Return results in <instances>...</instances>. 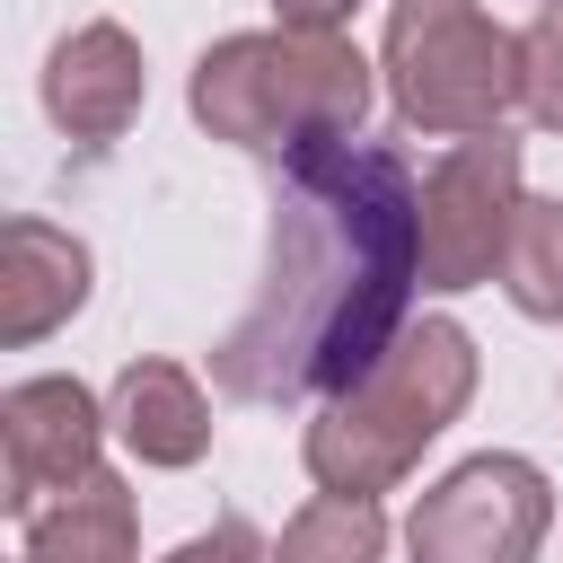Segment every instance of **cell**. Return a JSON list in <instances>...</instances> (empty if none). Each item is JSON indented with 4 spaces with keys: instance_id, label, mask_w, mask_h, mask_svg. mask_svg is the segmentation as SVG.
<instances>
[{
    "instance_id": "5",
    "label": "cell",
    "mask_w": 563,
    "mask_h": 563,
    "mask_svg": "<svg viewBox=\"0 0 563 563\" xmlns=\"http://www.w3.org/2000/svg\"><path fill=\"white\" fill-rule=\"evenodd\" d=\"M554 528V484L537 457L519 449H484L466 466H449L413 519H405V554L413 563H537Z\"/></svg>"
},
{
    "instance_id": "2",
    "label": "cell",
    "mask_w": 563,
    "mask_h": 563,
    "mask_svg": "<svg viewBox=\"0 0 563 563\" xmlns=\"http://www.w3.org/2000/svg\"><path fill=\"white\" fill-rule=\"evenodd\" d=\"M185 106L211 141L255 150V158H290V150H317V141H361L369 62H361L352 35L255 26V35H220L194 62Z\"/></svg>"
},
{
    "instance_id": "3",
    "label": "cell",
    "mask_w": 563,
    "mask_h": 563,
    "mask_svg": "<svg viewBox=\"0 0 563 563\" xmlns=\"http://www.w3.org/2000/svg\"><path fill=\"white\" fill-rule=\"evenodd\" d=\"M466 396H475V334L457 317H413L369 378H352L343 396L317 405L299 457H308L317 493L378 501L387 484H405L422 466V449L466 413Z\"/></svg>"
},
{
    "instance_id": "10",
    "label": "cell",
    "mask_w": 563,
    "mask_h": 563,
    "mask_svg": "<svg viewBox=\"0 0 563 563\" xmlns=\"http://www.w3.org/2000/svg\"><path fill=\"white\" fill-rule=\"evenodd\" d=\"M106 422H114V440H123L141 466H194V457L211 449V405H202L194 369H185V361H158V352H141V361L114 369Z\"/></svg>"
},
{
    "instance_id": "12",
    "label": "cell",
    "mask_w": 563,
    "mask_h": 563,
    "mask_svg": "<svg viewBox=\"0 0 563 563\" xmlns=\"http://www.w3.org/2000/svg\"><path fill=\"white\" fill-rule=\"evenodd\" d=\"M501 290L519 317L563 325V194H528L501 246Z\"/></svg>"
},
{
    "instance_id": "15",
    "label": "cell",
    "mask_w": 563,
    "mask_h": 563,
    "mask_svg": "<svg viewBox=\"0 0 563 563\" xmlns=\"http://www.w3.org/2000/svg\"><path fill=\"white\" fill-rule=\"evenodd\" d=\"M158 563H273V545L255 537V519L220 510L202 537H185V545H176V554H158Z\"/></svg>"
},
{
    "instance_id": "9",
    "label": "cell",
    "mask_w": 563,
    "mask_h": 563,
    "mask_svg": "<svg viewBox=\"0 0 563 563\" xmlns=\"http://www.w3.org/2000/svg\"><path fill=\"white\" fill-rule=\"evenodd\" d=\"M88 308V246L35 211H18L0 229V343L26 352L53 325H70Z\"/></svg>"
},
{
    "instance_id": "1",
    "label": "cell",
    "mask_w": 563,
    "mask_h": 563,
    "mask_svg": "<svg viewBox=\"0 0 563 563\" xmlns=\"http://www.w3.org/2000/svg\"><path fill=\"white\" fill-rule=\"evenodd\" d=\"M422 290V185L387 141H317L273 158L264 273L238 325L211 343L229 405L343 396L413 325Z\"/></svg>"
},
{
    "instance_id": "6",
    "label": "cell",
    "mask_w": 563,
    "mask_h": 563,
    "mask_svg": "<svg viewBox=\"0 0 563 563\" xmlns=\"http://www.w3.org/2000/svg\"><path fill=\"white\" fill-rule=\"evenodd\" d=\"M519 202L528 194H519V141H510V123L475 132V141H449V158L422 176V290H475V282H493Z\"/></svg>"
},
{
    "instance_id": "11",
    "label": "cell",
    "mask_w": 563,
    "mask_h": 563,
    "mask_svg": "<svg viewBox=\"0 0 563 563\" xmlns=\"http://www.w3.org/2000/svg\"><path fill=\"white\" fill-rule=\"evenodd\" d=\"M18 563H141V510L123 475H88L79 493H62L44 519H26Z\"/></svg>"
},
{
    "instance_id": "8",
    "label": "cell",
    "mask_w": 563,
    "mask_h": 563,
    "mask_svg": "<svg viewBox=\"0 0 563 563\" xmlns=\"http://www.w3.org/2000/svg\"><path fill=\"white\" fill-rule=\"evenodd\" d=\"M141 97H150L141 44H132L114 18L70 26V35L53 44V62H44V114H53L70 141H88V150L123 141V132H132V114H141Z\"/></svg>"
},
{
    "instance_id": "7",
    "label": "cell",
    "mask_w": 563,
    "mask_h": 563,
    "mask_svg": "<svg viewBox=\"0 0 563 563\" xmlns=\"http://www.w3.org/2000/svg\"><path fill=\"white\" fill-rule=\"evenodd\" d=\"M106 405L79 387V378H18L0 396V510L26 528L44 519L62 493H79L97 475V449H106Z\"/></svg>"
},
{
    "instance_id": "17",
    "label": "cell",
    "mask_w": 563,
    "mask_h": 563,
    "mask_svg": "<svg viewBox=\"0 0 563 563\" xmlns=\"http://www.w3.org/2000/svg\"><path fill=\"white\" fill-rule=\"evenodd\" d=\"M545 9H563V0H545Z\"/></svg>"
},
{
    "instance_id": "13",
    "label": "cell",
    "mask_w": 563,
    "mask_h": 563,
    "mask_svg": "<svg viewBox=\"0 0 563 563\" xmlns=\"http://www.w3.org/2000/svg\"><path fill=\"white\" fill-rule=\"evenodd\" d=\"M378 554H387V510L369 493H317L273 545V563H378Z\"/></svg>"
},
{
    "instance_id": "14",
    "label": "cell",
    "mask_w": 563,
    "mask_h": 563,
    "mask_svg": "<svg viewBox=\"0 0 563 563\" xmlns=\"http://www.w3.org/2000/svg\"><path fill=\"white\" fill-rule=\"evenodd\" d=\"M519 62H528V88H519L528 123L563 132V9H537V26L519 35Z\"/></svg>"
},
{
    "instance_id": "16",
    "label": "cell",
    "mask_w": 563,
    "mask_h": 563,
    "mask_svg": "<svg viewBox=\"0 0 563 563\" xmlns=\"http://www.w3.org/2000/svg\"><path fill=\"white\" fill-rule=\"evenodd\" d=\"M361 0H273V26H299V35H343Z\"/></svg>"
},
{
    "instance_id": "4",
    "label": "cell",
    "mask_w": 563,
    "mask_h": 563,
    "mask_svg": "<svg viewBox=\"0 0 563 563\" xmlns=\"http://www.w3.org/2000/svg\"><path fill=\"white\" fill-rule=\"evenodd\" d=\"M387 97H396V123L405 132H440V141H475V132H501L519 88H528V62H519V35L493 26L475 0H387Z\"/></svg>"
}]
</instances>
